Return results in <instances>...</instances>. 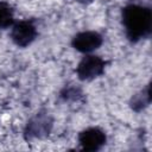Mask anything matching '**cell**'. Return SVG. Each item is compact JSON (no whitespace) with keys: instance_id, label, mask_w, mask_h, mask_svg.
I'll use <instances>...</instances> for the list:
<instances>
[{"instance_id":"obj_8","label":"cell","mask_w":152,"mask_h":152,"mask_svg":"<svg viewBox=\"0 0 152 152\" xmlns=\"http://www.w3.org/2000/svg\"><path fill=\"white\" fill-rule=\"evenodd\" d=\"M150 99H151V95H150V86L145 89V91H142L141 94L137 95L133 101H132V107L135 109V110H139L141 108H144L148 102H150Z\"/></svg>"},{"instance_id":"obj_4","label":"cell","mask_w":152,"mask_h":152,"mask_svg":"<svg viewBox=\"0 0 152 152\" xmlns=\"http://www.w3.org/2000/svg\"><path fill=\"white\" fill-rule=\"evenodd\" d=\"M102 44V37L94 31H84L77 33L72 38V46L81 52H90Z\"/></svg>"},{"instance_id":"obj_2","label":"cell","mask_w":152,"mask_h":152,"mask_svg":"<svg viewBox=\"0 0 152 152\" xmlns=\"http://www.w3.org/2000/svg\"><path fill=\"white\" fill-rule=\"evenodd\" d=\"M104 64V61L97 56H86L76 69L77 76L82 81H90L103 72Z\"/></svg>"},{"instance_id":"obj_3","label":"cell","mask_w":152,"mask_h":152,"mask_svg":"<svg viewBox=\"0 0 152 152\" xmlns=\"http://www.w3.org/2000/svg\"><path fill=\"white\" fill-rule=\"evenodd\" d=\"M37 36V30L34 25L30 21H19L17 23L11 32L12 40L18 46H27L31 44Z\"/></svg>"},{"instance_id":"obj_6","label":"cell","mask_w":152,"mask_h":152,"mask_svg":"<svg viewBox=\"0 0 152 152\" xmlns=\"http://www.w3.org/2000/svg\"><path fill=\"white\" fill-rule=\"evenodd\" d=\"M51 128V121L48 116H37L27 125L28 137H43L49 133Z\"/></svg>"},{"instance_id":"obj_9","label":"cell","mask_w":152,"mask_h":152,"mask_svg":"<svg viewBox=\"0 0 152 152\" xmlns=\"http://www.w3.org/2000/svg\"><path fill=\"white\" fill-rule=\"evenodd\" d=\"M77 1H80V2H82V4H89V2H91L93 0H77Z\"/></svg>"},{"instance_id":"obj_5","label":"cell","mask_w":152,"mask_h":152,"mask_svg":"<svg viewBox=\"0 0 152 152\" xmlns=\"http://www.w3.org/2000/svg\"><path fill=\"white\" fill-rule=\"evenodd\" d=\"M81 146L87 151H96L101 148L106 142V134L96 127L84 129L78 135Z\"/></svg>"},{"instance_id":"obj_7","label":"cell","mask_w":152,"mask_h":152,"mask_svg":"<svg viewBox=\"0 0 152 152\" xmlns=\"http://www.w3.org/2000/svg\"><path fill=\"white\" fill-rule=\"evenodd\" d=\"M13 23V12L7 4H0V28L8 27Z\"/></svg>"},{"instance_id":"obj_1","label":"cell","mask_w":152,"mask_h":152,"mask_svg":"<svg viewBox=\"0 0 152 152\" xmlns=\"http://www.w3.org/2000/svg\"><path fill=\"white\" fill-rule=\"evenodd\" d=\"M122 23L128 38L133 42L147 36L151 31L152 14L146 7L128 5L122 11Z\"/></svg>"}]
</instances>
